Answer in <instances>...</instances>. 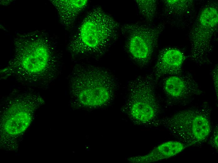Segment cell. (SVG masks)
I'll list each match as a JSON object with an SVG mask.
<instances>
[{
	"label": "cell",
	"mask_w": 218,
	"mask_h": 163,
	"mask_svg": "<svg viewBox=\"0 0 218 163\" xmlns=\"http://www.w3.org/2000/svg\"><path fill=\"white\" fill-rule=\"evenodd\" d=\"M140 14L148 21L154 18L156 12V2L155 0H135Z\"/></svg>",
	"instance_id": "cell-11"
},
{
	"label": "cell",
	"mask_w": 218,
	"mask_h": 163,
	"mask_svg": "<svg viewBox=\"0 0 218 163\" xmlns=\"http://www.w3.org/2000/svg\"><path fill=\"white\" fill-rule=\"evenodd\" d=\"M70 84L79 102L89 107L106 104L111 99L115 87L114 80L108 72L90 66L77 67Z\"/></svg>",
	"instance_id": "cell-4"
},
{
	"label": "cell",
	"mask_w": 218,
	"mask_h": 163,
	"mask_svg": "<svg viewBox=\"0 0 218 163\" xmlns=\"http://www.w3.org/2000/svg\"><path fill=\"white\" fill-rule=\"evenodd\" d=\"M157 80L150 74L138 77L129 83L125 109L130 118L137 124H157L159 112L155 90Z\"/></svg>",
	"instance_id": "cell-5"
},
{
	"label": "cell",
	"mask_w": 218,
	"mask_h": 163,
	"mask_svg": "<svg viewBox=\"0 0 218 163\" xmlns=\"http://www.w3.org/2000/svg\"><path fill=\"white\" fill-rule=\"evenodd\" d=\"M161 27L139 24H125L120 28L126 47L133 60L141 66L147 64L157 44Z\"/></svg>",
	"instance_id": "cell-6"
},
{
	"label": "cell",
	"mask_w": 218,
	"mask_h": 163,
	"mask_svg": "<svg viewBox=\"0 0 218 163\" xmlns=\"http://www.w3.org/2000/svg\"><path fill=\"white\" fill-rule=\"evenodd\" d=\"M185 59L184 54L178 49H164L160 52L158 56L153 74L157 80L165 75L171 76L180 74Z\"/></svg>",
	"instance_id": "cell-8"
},
{
	"label": "cell",
	"mask_w": 218,
	"mask_h": 163,
	"mask_svg": "<svg viewBox=\"0 0 218 163\" xmlns=\"http://www.w3.org/2000/svg\"><path fill=\"white\" fill-rule=\"evenodd\" d=\"M163 89L169 105L184 104L192 97L200 95V87L189 74L171 75L164 81Z\"/></svg>",
	"instance_id": "cell-7"
},
{
	"label": "cell",
	"mask_w": 218,
	"mask_h": 163,
	"mask_svg": "<svg viewBox=\"0 0 218 163\" xmlns=\"http://www.w3.org/2000/svg\"><path fill=\"white\" fill-rule=\"evenodd\" d=\"M54 50L49 46H37L23 50L16 53V66L4 72V75L19 81L44 84L50 81L55 74L56 59Z\"/></svg>",
	"instance_id": "cell-2"
},
{
	"label": "cell",
	"mask_w": 218,
	"mask_h": 163,
	"mask_svg": "<svg viewBox=\"0 0 218 163\" xmlns=\"http://www.w3.org/2000/svg\"><path fill=\"white\" fill-rule=\"evenodd\" d=\"M212 77L216 96L217 98H218V76L217 67L215 68L213 71L212 74Z\"/></svg>",
	"instance_id": "cell-13"
},
{
	"label": "cell",
	"mask_w": 218,
	"mask_h": 163,
	"mask_svg": "<svg viewBox=\"0 0 218 163\" xmlns=\"http://www.w3.org/2000/svg\"><path fill=\"white\" fill-rule=\"evenodd\" d=\"M211 109L205 102L199 107L179 111L158 121L179 141L189 146L200 144L211 130Z\"/></svg>",
	"instance_id": "cell-3"
},
{
	"label": "cell",
	"mask_w": 218,
	"mask_h": 163,
	"mask_svg": "<svg viewBox=\"0 0 218 163\" xmlns=\"http://www.w3.org/2000/svg\"><path fill=\"white\" fill-rule=\"evenodd\" d=\"M59 12L62 23L68 26L73 24L87 5L86 0H56L53 2Z\"/></svg>",
	"instance_id": "cell-10"
},
{
	"label": "cell",
	"mask_w": 218,
	"mask_h": 163,
	"mask_svg": "<svg viewBox=\"0 0 218 163\" xmlns=\"http://www.w3.org/2000/svg\"><path fill=\"white\" fill-rule=\"evenodd\" d=\"M218 14L217 9L214 7L205 8L200 17V23L204 27L211 28L218 24Z\"/></svg>",
	"instance_id": "cell-12"
},
{
	"label": "cell",
	"mask_w": 218,
	"mask_h": 163,
	"mask_svg": "<svg viewBox=\"0 0 218 163\" xmlns=\"http://www.w3.org/2000/svg\"><path fill=\"white\" fill-rule=\"evenodd\" d=\"M218 127L217 126L213 134L210 139V143L215 149H218Z\"/></svg>",
	"instance_id": "cell-14"
},
{
	"label": "cell",
	"mask_w": 218,
	"mask_h": 163,
	"mask_svg": "<svg viewBox=\"0 0 218 163\" xmlns=\"http://www.w3.org/2000/svg\"><path fill=\"white\" fill-rule=\"evenodd\" d=\"M189 146L179 141H168L159 145L146 155L132 156L127 160L132 163L158 161L174 156Z\"/></svg>",
	"instance_id": "cell-9"
},
{
	"label": "cell",
	"mask_w": 218,
	"mask_h": 163,
	"mask_svg": "<svg viewBox=\"0 0 218 163\" xmlns=\"http://www.w3.org/2000/svg\"><path fill=\"white\" fill-rule=\"evenodd\" d=\"M119 24L100 7L91 10L84 18L69 45L75 55L102 54L117 38Z\"/></svg>",
	"instance_id": "cell-1"
}]
</instances>
